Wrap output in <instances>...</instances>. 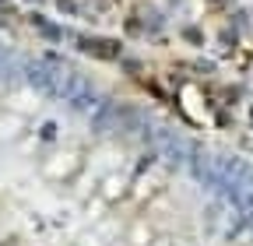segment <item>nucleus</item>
<instances>
[{
	"label": "nucleus",
	"mask_w": 253,
	"mask_h": 246,
	"mask_svg": "<svg viewBox=\"0 0 253 246\" xmlns=\"http://www.w3.org/2000/svg\"><path fill=\"white\" fill-rule=\"evenodd\" d=\"M211 4H225V0H211Z\"/></svg>",
	"instance_id": "20e7f679"
},
{
	"label": "nucleus",
	"mask_w": 253,
	"mask_h": 246,
	"mask_svg": "<svg viewBox=\"0 0 253 246\" xmlns=\"http://www.w3.org/2000/svg\"><path fill=\"white\" fill-rule=\"evenodd\" d=\"M36 25H39V32H42V36H49L53 42L60 39V28H56V25H49V21H42V18H36Z\"/></svg>",
	"instance_id": "f03ea898"
},
{
	"label": "nucleus",
	"mask_w": 253,
	"mask_h": 246,
	"mask_svg": "<svg viewBox=\"0 0 253 246\" xmlns=\"http://www.w3.org/2000/svg\"><path fill=\"white\" fill-rule=\"evenodd\" d=\"M78 46L84 49V53H91V56H106V60H113V56H120V42L116 39H88V36H81L78 39Z\"/></svg>",
	"instance_id": "f257e3e1"
},
{
	"label": "nucleus",
	"mask_w": 253,
	"mask_h": 246,
	"mask_svg": "<svg viewBox=\"0 0 253 246\" xmlns=\"http://www.w3.org/2000/svg\"><path fill=\"white\" fill-rule=\"evenodd\" d=\"M183 39H186L190 46H201V42H204V36H201V28H183Z\"/></svg>",
	"instance_id": "7ed1b4c3"
}]
</instances>
